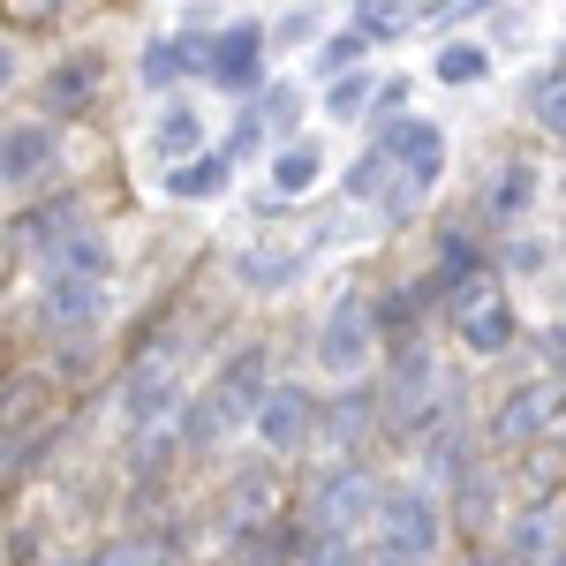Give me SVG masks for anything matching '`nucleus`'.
Listing matches in <instances>:
<instances>
[{
    "instance_id": "obj_1",
    "label": "nucleus",
    "mask_w": 566,
    "mask_h": 566,
    "mask_svg": "<svg viewBox=\"0 0 566 566\" xmlns=\"http://www.w3.org/2000/svg\"><path fill=\"white\" fill-rule=\"evenodd\" d=\"M272 386V370H264V348H242L227 370H219L212 386L189 400V416H181V446L189 453H212L219 438H234L250 423V408H258V392Z\"/></svg>"
},
{
    "instance_id": "obj_2",
    "label": "nucleus",
    "mask_w": 566,
    "mask_h": 566,
    "mask_svg": "<svg viewBox=\"0 0 566 566\" xmlns=\"http://www.w3.org/2000/svg\"><path fill=\"white\" fill-rule=\"evenodd\" d=\"M378 144L392 151V181H386V205L392 219H416L423 205H431V189L446 181V129L438 122H416V114H400V122H386L378 129Z\"/></svg>"
},
{
    "instance_id": "obj_3",
    "label": "nucleus",
    "mask_w": 566,
    "mask_h": 566,
    "mask_svg": "<svg viewBox=\"0 0 566 566\" xmlns=\"http://www.w3.org/2000/svg\"><path fill=\"white\" fill-rule=\"evenodd\" d=\"M378 333H386V325H378V303L348 287V295H333L325 317H317V363H325L340 386H355V378L378 363Z\"/></svg>"
},
{
    "instance_id": "obj_4",
    "label": "nucleus",
    "mask_w": 566,
    "mask_h": 566,
    "mask_svg": "<svg viewBox=\"0 0 566 566\" xmlns=\"http://www.w3.org/2000/svg\"><path fill=\"white\" fill-rule=\"evenodd\" d=\"M189 45V76H205L212 91H250L264 84V45H272V31L264 23H219L212 39H181Z\"/></svg>"
},
{
    "instance_id": "obj_5",
    "label": "nucleus",
    "mask_w": 566,
    "mask_h": 566,
    "mask_svg": "<svg viewBox=\"0 0 566 566\" xmlns=\"http://www.w3.org/2000/svg\"><path fill=\"white\" fill-rule=\"evenodd\" d=\"M378 536H386V552H400V559H423L438 566V552H446V506H438L431 483H400V491H378Z\"/></svg>"
},
{
    "instance_id": "obj_6",
    "label": "nucleus",
    "mask_w": 566,
    "mask_h": 566,
    "mask_svg": "<svg viewBox=\"0 0 566 566\" xmlns=\"http://www.w3.org/2000/svg\"><path fill=\"white\" fill-rule=\"evenodd\" d=\"M378 491H386V483L370 476L363 461H340V469H325V476L310 483L303 522L317 528V536H355V528H370V514H378Z\"/></svg>"
},
{
    "instance_id": "obj_7",
    "label": "nucleus",
    "mask_w": 566,
    "mask_h": 566,
    "mask_svg": "<svg viewBox=\"0 0 566 566\" xmlns=\"http://www.w3.org/2000/svg\"><path fill=\"white\" fill-rule=\"evenodd\" d=\"M446 317H453V333H461L469 355H506L514 348V303H506V287H499L491 272H461Z\"/></svg>"
},
{
    "instance_id": "obj_8",
    "label": "nucleus",
    "mask_w": 566,
    "mask_h": 566,
    "mask_svg": "<svg viewBox=\"0 0 566 566\" xmlns=\"http://www.w3.org/2000/svg\"><path fill=\"white\" fill-rule=\"evenodd\" d=\"M98 91H106V53H98V45H76V53L45 61V76H39V122H76V114L98 106Z\"/></svg>"
},
{
    "instance_id": "obj_9",
    "label": "nucleus",
    "mask_w": 566,
    "mask_h": 566,
    "mask_svg": "<svg viewBox=\"0 0 566 566\" xmlns=\"http://www.w3.org/2000/svg\"><path fill=\"white\" fill-rule=\"evenodd\" d=\"M106 310H114V287L106 280H39L31 317H39V333H53V340H84V333L106 325Z\"/></svg>"
},
{
    "instance_id": "obj_10",
    "label": "nucleus",
    "mask_w": 566,
    "mask_h": 566,
    "mask_svg": "<svg viewBox=\"0 0 566 566\" xmlns=\"http://www.w3.org/2000/svg\"><path fill=\"white\" fill-rule=\"evenodd\" d=\"M250 431H258L264 453H303L310 438H317V400H310V386L272 378L258 392V408H250Z\"/></svg>"
},
{
    "instance_id": "obj_11",
    "label": "nucleus",
    "mask_w": 566,
    "mask_h": 566,
    "mask_svg": "<svg viewBox=\"0 0 566 566\" xmlns=\"http://www.w3.org/2000/svg\"><path fill=\"white\" fill-rule=\"evenodd\" d=\"M39 416H45V378H39V370L0 378V476L39 446Z\"/></svg>"
},
{
    "instance_id": "obj_12",
    "label": "nucleus",
    "mask_w": 566,
    "mask_h": 566,
    "mask_svg": "<svg viewBox=\"0 0 566 566\" xmlns=\"http://www.w3.org/2000/svg\"><path fill=\"white\" fill-rule=\"evenodd\" d=\"M175 400H181V363H175V355H144L129 378H122V416H129V431L167 423Z\"/></svg>"
},
{
    "instance_id": "obj_13",
    "label": "nucleus",
    "mask_w": 566,
    "mask_h": 566,
    "mask_svg": "<svg viewBox=\"0 0 566 566\" xmlns=\"http://www.w3.org/2000/svg\"><path fill=\"white\" fill-rule=\"evenodd\" d=\"M53 159H61V122H15V129H0V189L45 181Z\"/></svg>"
},
{
    "instance_id": "obj_14",
    "label": "nucleus",
    "mask_w": 566,
    "mask_h": 566,
    "mask_svg": "<svg viewBox=\"0 0 566 566\" xmlns=\"http://www.w3.org/2000/svg\"><path fill=\"white\" fill-rule=\"evenodd\" d=\"M39 280H106L114 272V242H106V227H76V234H61L53 250H39Z\"/></svg>"
},
{
    "instance_id": "obj_15",
    "label": "nucleus",
    "mask_w": 566,
    "mask_h": 566,
    "mask_svg": "<svg viewBox=\"0 0 566 566\" xmlns=\"http://www.w3.org/2000/svg\"><path fill=\"white\" fill-rule=\"evenodd\" d=\"M552 416H559V386H552V378H528L522 392L499 400V416H491V446H528Z\"/></svg>"
},
{
    "instance_id": "obj_16",
    "label": "nucleus",
    "mask_w": 566,
    "mask_h": 566,
    "mask_svg": "<svg viewBox=\"0 0 566 566\" xmlns=\"http://www.w3.org/2000/svg\"><path fill=\"white\" fill-rule=\"evenodd\" d=\"M227 181H234V159L227 151H189V159H175L167 167V197H181V205H212V197H227Z\"/></svg>"
},
{
    "instance_id": "obj_17",
    "label": "nucleus",
    "mask_w": 566,
    "mask_h": 566,
    "mask_svg": "<svg viewBox=\"0 0 566 566\" xmlns=\"http://www.w3.org/2000/svg\"><path fill=\"white\" fill-rule=\"evenodd\" d=\"M189 151H205V114L189 106V98H159V122H151V159L159 167H175Z\"/></svg>"
},
{
    "instance_id": "obj_18",
    "label": "nucleus",
    "mask_w": 566,
    "mask_h": 566,
    "mask_svg": "<svg viewBox=\"0 0 566 566\" xmlns=\"http://www.w3.org/2000/svg\"><path fill=\"white\" fill-rule=\"evenodd\" d=\"M295 272H303V250L295 242H250V250H234V280L258 287V295H280Z\"/></svg>"
},
{
    "instance_id": "obj_19",
    "label": "nucleus",
    "mask_w": 566,
    "mask_h": 566,
    "mask_svg": "<svg viewBox=\"0 0 566 566\" xmlns=\"http://www.w3.org/2000/svg\"><path fill=\"white\" fill-rule=\"evenodd\" d=\"M242 122L258 129V144H287V136H295V122H303V91H295V84H258Z\"/></svg>"
},
{
    "instance_id": "obj_20",
    "label": "nucleus",
    "mask_w": 566,
    "mask_h": 566,
    "mask_svg": "<svg viewBox=\"0 0 566 566\" xmlns=\"http://www.w3.org/2000/svg\"><path fill=\"white\" fill-rule=\"evenodd\" d=\"M84 219H91V205H84V197H53L45 212L15 219V250H23V258H39V250H53L61 234H76Z\"/></svg>"
},
{
    "instance_id": "obj_21",
    "label": "nucleus",
    "mask_w": 566,
    "mask_h": 566,
    "mask_svg": "<svg viewBox=\"0 0 566 566\" xmlns=\"http://www.w3.org/2000/svg\"><path fill=\"white\" fill-rule=\"evenodd\" d=\"M325 175V151L310 144V136H287V144H272V197H310Z\"/></svg>"
},
{
    "instance_id": "obj_22",
    "label": "nucleus",
    "mask_w": 566,
    "mask_h": 566,
    "mask_svg": "<svg viewBox=\"0 0 566 566\" xmlns=\"http://www.w3.org/2000/svg\"><path fill=\"white\" fill-rule=\"evenodd\" d=\"M528 205H536V167H528V159H506V167L491 175V189H483V212L499 219V227H514Z\"/></svg>"
},
{
    "instance_id": "obj_23",
    "label": "nucleus",
    "mask_w": 566,
    "mask_h": 566,
    "mask_svg": "<svg viewBox=\"0 0 566 566\" xmlns=\"http://www.w3.org/2000/svg\"><path fill=\"white\" fill-rule=\"evenodd\" d=\"M370 423H378V400H370L363 386H355L348 400H333V408H317V438H333L340 453H348V446H363V438H370Z\"/></svg>"
},
{
    "instance_id": "obj_24",
    "label": "nucleus",
    "mask_w": 566,
    "mask_h": 566,
    "mask_svg": "<svg viewBox=\"0 0 566 566\" xmlns=\"http://www.w3.org/2000/svg\"><path fill=\"white\" fill-rule=\"evenodd\" d=\"M559 528H566L559 506H528L522 522H514V536H506V552H514L522 566H544V559H552V544H559Z\"/></svg>"
},
{
    "instance_id": "obj_25",
    "label": "nucleus",
    "mask_w": 566,
    "mask_h": 566,
    "mask_svg": "<svg viewBox=\"0 0 566 566\" xmlns=\"http://www.w3.org/2000/svg\"><path fill=\"white\" fill-rule=\"evenodd\" d=\"M528 122L544 136H566V61H552L544 76H528Z\"/></svg>"
},
{
    "instance_id": "obj_26",
    "label": "nucleus",
    "mask_w": 566,
    "mask_h": 566,
    "mask_svg": "<svg viewBox=\"0 0 566 566\" xmlns=\"http://www.w3.org/2000/svg\"><path fill=\"white\" fill-rule=\"evenodd\" d=\"M181 76H189V45L181 39H151L144 53H136V84L144 91H175Z\"/></svg>"
},
{
    "instance_id": "obj_27",
    "label": "nucleus",
    "mask_w": 566,
    "mask_h": 566,
    "mask_svg": "<svg viewBox=\"0 0 566 566\" xmlns=\"http://www.w3.org/2000/svg\"><path fill=\"white\" fill-rule=\"evenodd\" d=\"M370 98H378V76H370V69H340V76L325 84V122H363Z\"/></svg>"
},
{
    "instance_id": "obj_28",
    "label": "nucleus",
    "mask_w": 566,
    "mask_h": 566,
    "mask_svg": "<svg viewBox=\"0 0 566 566\" xmlns=\"http://www.w3.org/2000/svg\"><path fill=\"white\" fill-rule=\"evenodd\" d=\"M386 181H392V151L370 136V151H363L348 175H340V197H355V205H378V197H386Z\"/></svg>"
},
{
    "instance_id": "obj_29",
    "label": "nucleus",
    "mask_w": 566,
    "mask_h": 566,
    "mask_svg": "<svg viewBox=\"0 0 566 566\" xmlns=\"http://www.w3.org/2000/svg\"><path fill=\"white\" fill-rule=\"evenodd\" d=\"M363 53H370V39H363V31H333V39H317V53H310V76H317V84H333V76H340V69H363Z\"/></svg>"
},
{
    "instance_id": "obj_30",
    "label": "nucleus",
    "mask_w": 566,
    "mask_h": 566,
    "mask_svg": "<svg viewBox=\"0 0 566 566\" xmlns=\"http://www.w3.org/2000/svg\"><path fill=\"white\" fill-rule=\"evenodd\" d=\"M431 76H438V84H483V76H491V53H483L476 39H446Z\"/></svg>"
},
{
    "instance_id": "obj_31",
    "label": "nucleus",
    "mask_w": 566,
    "mask_h": 566,
    "mask_svg": "<svg viewBox=\"0 0 566 566\" xmlns=\"http://www.w3.org/2000/svg\"><path fill=\"white\" fill-rule=\"evenodd\" d=\"M295 566H370L355 552V536H317L310 528V544H295Z\"/></svg>"
},
{
    "instance_id": "obj_32",
    "label": "nucleus",
    "mask_w": 566,
    "mask_h": 566,
    "mask_svg": "<svg viewBox=\"0 0 566 566\" xmlns=\"http://www.w3.org/2000/svg\"><path fill=\"white\" fill-rule=\"evenodd\" d=\"M159 559H167V552H159L151 536H122V544H106L91 566H159Z\"/></svg>"
},
{
    "instance_id": "obj_33",
    "label": "nucleus",
    "mask_w": 566,
    "mask_h": 566,
    "mask_svg": "<svg viewBox=\"0 0 566 566\" xmlns=\"http://www.w3.org/2000/svg\"><path fill=\"white\" fill-rule=\"evenodd\" d=\"M491 8H499V0H431V8H423V23L446 31V23H469V15H491Z\"/></svg>"
},
{
    "instance_id": "obj_34",
    "label": "nucleus",
    "mask_w": 566,
    "mask_h": 566,
    "mask_svg": "<svg viewBox=\"0 0 566 566\" xmlns=\"http://www.w3.org/2000/svg\"><path fill=\"white\" fill-rule=\"evenodd\" d=\"M506 264H522V272H536V264H544V242H514V250H506Z\"/></svg>"
},
{
    "instance_id": "obj_35",
    "label": "nucleus",
    "mask_w": 566,
    "mask_h": 566,
    "mask_svg": "<svg viewBox=\"0 0 566 566\" xmlns=\"http://www.w3.org/2000/svg\"><path fill=\"white\" fill-rule=\"evenodd\" d=\"M61 0H15V23H39V15H53Z\"/></svg>"
},
{
    "instance_id": "obj_36",
    "label": "nucleus",
    "mask_w": 566,
    "mask_h": 566,
    "mask_svg": "<svg viewBox=\"0 0 566 566\" xmlns=\"http://www.w3.org/2000/svg\"><path fill=\"white\" fill-rule=\"evenodd\" d=\"M8 91H15V53L0 45V98H8Z\"/></svg>"
},
{
    "instance_id": "obj_37",
    "label": "nucleus",
    "mask_w": 566,
    "mask_h": 566,
    "mask_svg": "<svg viewBox=\"0 0 566 566\" xmlns=\"http://www.w3.org/2000/svg\"><path fill=\"white\" fill-rule=\"evenodd\" d=\"M469 566H522L514 552H483V559H469Z\"/></svg>"
},
{
    "instance_id": "obj_38",
    "label": "nucleus",
    "mask_w": 566,
    "mask_h": 566,
    "mask_svg": "<svg viewBox=\"0 0 566 566\" xmlns=\"http://www.w3.org/2000/svg\"><path fill=\"white\" fill-rule=\"evenodd\" d=\"M544 566H566V544H552V559H544Z\"/></svg>"
},
{
    "instance_id": "obj_39",
    "label": "nucleus",
    "mask_w": 566,
    "mask_h": 566,
    "mask_svg": "<svg viewBox=\"0 0 566 566\" xmlns=\"http://www.w3.org/2000/svg\"><path fill=\"white\" fill-rule=\"evenodd\" d=\"M552 423H559V446H566V400H559V416H552Z\"/></svg>"
},
{
    "instance_id": "obj_40",
    "label": "nucleus",
    "mask_w": 566,
    "mask_h": 566,
    "mask_svg": "<svg viewBox=\"0 0 566 566\" xmlns=\"http://www.w3.org/2000/svg\"><path fill=\"white\" fill-rule=\"evenodd\" d=\"M400 8H416V15H423V8H431V0H400Z\"/></svg>"
},
{
    "instance_id": "obj_41",
    "label": "nucleus",
    "mask_w": 566,
    "mask_h": 566,
    "mask_svg": "<svg viewBox=\"0 0 566 566\" xmlns=\"http://www.w3.org/2000/svg\"><path fill=\"white\" fill-rule=\"evenodd\" d=\"M159 566H181V559H175V552H167V559H159Z\"/></svg>"
},
{
    "instance_id": "obj_42",
    "label": "nucleus",
    "mask_w": 566,
    "mask_h": 566,
    "mask_svg": "<svg viewBox=\"0 0 566 566\" xmlns=\"http://www.w3.org/2000/svg\"><path fill=\"white\" fill-rule=\"evenodd\" d=\"M53 566H76V559H53Z\"/></svg>"
}]
</instances>
